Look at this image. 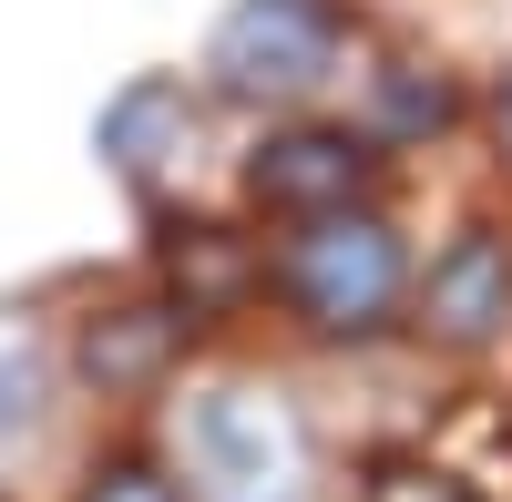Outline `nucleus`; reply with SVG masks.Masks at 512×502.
Segmentation results:
<instances>
[{"label":"nucleus","mask_w":512,"mask_h":502,"mask_svg":"<svg viewBox=\"0 0 512 502\" xmlns=\"http://www.w3.org/2000/svg\"><path fill=\"white\" fill-rule=\"evenodd\" d=\"M205 72H216L236 103H308L338 72V11L328 0H236L216 21Z\"/></svg>","instance_id":"f257e3e1"},{"label":"nucleus","mask_w":512,"mask_h":502,"mask_svg":"<svg viewBox=\"0 0 512 502\" xmlns=\"http://www.w3.org/2000/svg\"><path fill=\"white\" fill-rule=\"evenodd\" d=\"M287 298L318 328H379L400 308V236L379 216H318L287 246Z\"/></svg>","instance_id":"f03ea898"},{"label":"nucleus","mask_w":512,"mask_h":502,"mask_svg":"<svg viewBox=\"0 0 512 502\" xmlns=\"http://www.w3.org/2000/svg\"><path fill=\"white\" fill-rule=\"evenodd\" d=\"M195 472L216 482V502H297L308 441H297V421L277 400L216 390V400H195Z\"/></svg>","instance_id":"7ed1b4c3"},{"label":"nucleus","mask_w":512,"mask_h":502,"mask_svg":"<svg viewBox=\"0 0 512 502\" xmlns=\"http://www.w3.org/2000/svg\"><path fill=\"white\" fill-rule=\"evenodd\" d=\"M512 318V246L492 226H472L461 246H441L431 257V287H420V328L451 349H482L492 328Z\"/></svg>","instance_id":"20e7f679"},{"label":"nucleus","mask_w":512,"mask_h":502,"mask_svg":"<svg viewBox=\"0 0 512 502\" xmlns=\"http://www.w3.org/2000/svg\"><path fill=\"white\" fill-rule=\"evenodd\" d=\"M359 175H369V154L349 134H287V144L256 154L246 185H256V205H287V216H349Z\"/></svg>","instance_id":"39448f33"},{"label":"nucleus","mask_w":512,"mask_h":502,"mask_svg":"<svg viewBox=\"0 0 512 502\" xmlns=\"http://www.w3.org/2000/svg\"><path fill=\"white\" fill-rule=\"evenodd\" d=\"M195 144V103H185V82H134L113 113H103V154L123 164V175H154L164 154H185Z\"/></svg>","instance_id":"423d86ee"},{"label":"nucleus","mask_w":512,"mask_h":502,"mask_svg":"<svg viewBox=\"0 0 512 502\" xmlns=\"http://www.w3.org/2000/svg\"><path fill=\"white\" fill-rule=\"evenodd\" d=\"M164 359H175V318L164 308H113V318H93V339H82V369H93L103 390L154 380Z\"/></svg>","instance_id":"0eeeda50"},{"label":"nucleus","mask_w":512,"mask_h":502,"mask_svg":"<svg viewBox=\"0 0 512 502\" xmlns=\"http://www.w3.org/2000/svg\"><path fill=\"white\" fill-rule=\"evenodd\" d=\"M175 267H195V298H205V308L246 287V257H236V246H216V226H195V236L175 246Z\"/></svg>","instance_id":"6e6552de"},{"label":"nucleus","mask_w":512,"mask_h":502,"mask_svg":"<svg viewBox=\"0 0 512 502\" xmlns=\"http://www.w3.org/2000/svg\"><path fill=\"white\" fill-rule=\"evenodd\" d=\"M31 410H41V359H31L21 339H0V431L31 421Z\"/></svg>","instance_id":"1a4fd4ad"},{"label":"nucleus","mask_w":512,"mask_h":502,"mask_svg":"<svg viewBox=\"0 0 512 502\" xmlns=\"http://www.w3.org/2000/svg\"><path fill=\"white\" fill-rule=\"evenodd\" d=\"M369 502H472V492L441 482V472H379V482H369Z\"/></svg>","instance_id":"9d476101"},{"label":"nucleus","mask_w":512,"mask_h":502,"mask_svg":"<svg viewBox=\"0 0 512 502\" xmlns=\"http://www.w3.org/2000/svg\"><path fill=\"white\" fill-rule=\"evenodd\" d=\"M451 113V82H390V123H441Z\"/></svg>","instance_id":"9b49d317"},{"label":"nucleus","mask_w":512,"mask_h":502,"mask_svg":"<svg viewBox=\"0 0 512 502\" xmlns=\"http://www.w3.org/2000/svg\"><path fill=\"white\" fill-rule=\"evenodd\" d=\"M93 502H175L154 472H113V482H93Z\"/></svg>","instance_id":"f8f14e48"},{"label":"nucleus","mask_w":512,"mask_h":502,"mask_svg":"<svg viewBox=\"0 0 512 502\" xmlns=\"http://www.w3.org/2000/svg\"><path fill=\"white\" fill-rule=\"evenodd\" d=\"M502 144H512V82H502Z\"/></svg>","instance_id":"ddd939ff"}]
</instances>
